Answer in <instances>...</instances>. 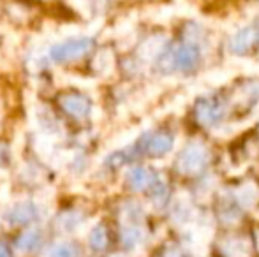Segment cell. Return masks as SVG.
<instances>
[{
  "mask_svg": "<svg viewBox=\"0 0 259 257\" xmlns=\"http://www.w3.org/2000/svg\"><path fill=\"white\" fill-rule=\"evenodd\" d=\"M45 65H46V55L42 49H35V52L30 53V57H28V67H30L32 71L45 69Z\"/></svg>",
  "mask_w": 259,
  "mask_h": 257,
  "instance_id": "cell-24",
  "label": "cell"
},
{
  "mask_svg": "<svg viewBox=\"0 0 259 257\" xmlns=\"http://www.w3.org/2000/svg\"><path fill=\"white\" fill-rule=\"evenodd\" d=\"M21 178L27 183H35L37 180H41V171L34 164H27L21 169Z\"/></svg>",
  "mask_w": 259,
  "mask_h": 257,
  "instance_id": "cell-26",
  "label": "cell"
},
{
  "mask_svg": "<svg viewBox=\"0 0 259 257\" xmlns=\"http://www.w3.org/2000/svg\"><path fill=\"white\" fill-rule=\"evenodd\" d=\"M199 60V49L196 44H182L178 48H175L171 53H167L162 60V69L164 71H187L192 69Z\"/></svg>",
  "mask_w": 259,
  "mask_h": 257,
  "instance_id": "cell-3",
  "label": "cell"
},
{
  "mask_svg": "<svg viewBox=\"0 0 259 257\" xmlns=\"http://www.w3.org/2000/svg\"><path fill=\"white\" fill-rule=\"evenodd\" d=\"M41 215V206L34 201H18L13 206L6 210L4 219L11 224V226H21V224H28L35 220Z\"/></svg>",
  "mask_w": 259,
  "mask_h": 257,
  "instance_id": "cell-5",
  "label": "cell"
},
{
  "mask_svg": "<svg viewBox=\"0 0 259 257\" xmlns=\"http://www.w3.org/2000/svg\"><path fill=\"white\" fill-rule=\"evenodd\" d=\"M196 117H198L199 124L215 125L224 117V104L215 99H201L196 106Z\"/></svg>",
  "mask_w": 259,
  "mask_h": 257,
  "instance_id": "cell-6",
  "label": "cell"
},
{
  "mask_svg": "<svg viewBox=\"0 0 259 257\" xmlns=\"http://www.w3.org/2000/svg\"><path fill=\"white\" fill-rule=\"evenodd\" d=\"M224 252L229 257H249L250 245L243 238H229L224 243Z\"/></svg>",
  "mask_w": 259,
  "mask_h": 257,
  "instance_id": "cell-18",
  "label": "cell"
},
{
  "mask_svg": "<svg viewBox=\"0 0 259 257\" xmlns=\"http://www.w3.org/2000/svg\"><path fill=\"white\" fill-rule=\"evenodd\" d=\"M143 212L136 202H127L122 208V224H141Z\"/></svg>",
  "mask_w": 259,
  "mask_h": 257,
  "instance_id": "cell-21",
  "label": "cell"
},
{
  "mask_svg": "<svg viewBox=\"0 0 259 257\" xmlns=\"http://www.w3.org/2000/svg\"><path fill=\"white\" fill-rule=\"evenodd\" d=\"M150 189H152V201H154V204L155 206H160L164 201H166V195H167L166 180L154 178V182H152Z\"/></svg>",
  "mask_w": 259,
  "mask_h": 257,
  "instance_id": "cell-23",
  "label": "cell"
},
{
  "mask_svg": "<svg viewBox=\"0 0 259 257\" xmlns=\"http://www.w3.org/2000/svg\"><path fill=\"white\" fill-rule=\"evenodd\" d=\"M85 224V215L78 210H67V212L60 213L57 219V227L65 234H72L79 231Z\"/></svg>",
  "mask_w": 259,
  "mask_h": 257,
  "instance_id": "cell-10",
  "label": "cell"
},
{
  "mask_svg": "<svg viewBox=\"0 0 259 257\" xmlns=\"http://www.w3.org/2000/svg\"><path fill=\"white\" fill-rule=\"evenodd\" d=\"M89 243L94 250H104L106 245H108V233H106V227L103 224H97L90 229L89 233Z\"/></svg>",
  "mask_w": 259,
  "mask_h": 257,
  "instance_id": "cell-19",
  "label": "cell"
},
{
  "mask_svg": "<svg viewBox=\"0 0 259 257\" xmlns=\"http://www.w3.org/2000/svg\"><path fill=\"white\" fill-rule=\"evenodd\" d=\"M94 48V39L89 35H74L60 42H55L48 49V59L55 64H69L83 59Z\"/></svg>",
  "mask_w": 259,
  "mask_h": 257,
  "instance_id": "cell-1",
  "label": "cell"
},
{
  "mask_svg": "<svg viewBox=\"0 0 259 257\" xmlns=\"http://www.w3.org/2000/svg\"><path fill=\"white\" fill-rule=\"evenodd\" d=\"M166 44H167L166 35H160V34L152 35V37H148L147 41L141 42L140 49H138V57H140L141 60H145V62H152V60H155L157 57L162 55Z\"/></svg>",
  "mask_w": 259,
  "mask_h": 257,
  "instance_id": "cell-9",
  "label": "cell"
},
{
  "mask_svg": "<svg viewBox=\"0 0 259 257\" xmlns=\"http://www.w3.org/2000/svg\"><path fill=\"white\" fill-rule=\"evenodd\" d=\"M0 257H11L9 248H7L6 243H2V241H0Z\"/></svg>",
  "mask_w": 259,
  "mask_h": 257,
  "instance_id": "cell-29",
  "label": "cell"
},
{
  "mask_svg": "<svg viewBox=\"0 0 259 257\" xmlns=\"http://www.w3.org/2000/svg\"><path fill=\"white\" fill-rule=\"evenodd\" d=\"M41 243H42L41 229L30 227V229H27L25 233L20 234V238H18V241H16V248L20 252H23V254H30V252L37 250V248L41 247Z\"/></svg>",
  "mask_w": 259,
  "mask_h": 257,
  "instance_id": "cell-12",
  "label": "cell"
},
{
  "mask_svg": "<svg viewBox=\"0 0 259 257\" xmlns=\"http://www.w3.org/2000/svg\"><path fill=\"white\" fill-rule=\"evenodd\" d=\"M164 257H182V255L178 254V250H173V248H171V250L166 252V255H164Z\"/></svg>",
  "mask_w": 259,
  "mask_h": 257,
  "instance_id": "cell-30",
  "label": "cell"
},
{
  "mask_svg": "<svg viewBox=\"0 0 259 257\" xmlns=\"http://www.w3.org/2000/svg\"><path fill=\"white\" fill-rule=\"evenodd\" d=\"M173 148V137L166 132L154 134L150 139L147 141V151L150 155H164Z\"/></svg>",
  "mask_w": 259,
  "mask_h": 257,
  "instance_id": "cell-17",
  "label": "cell"
},
{
  "mask_svg": "<svg viewBox=\"0 0 259 257\" xmlns=\"http://www.w3.org/2000/svg\"><path fill=\"white\" fill-rule=\"evenodd\" d=\"M173 14L175 13L171 7H159V9L152 11V13L148 14V18H152L154 21H167Z\"/></svg>",
  "mask_w": 259,
  "mask_h": 257,
  "instance_id": "cell-27",
  "label": "cell"
},
{
  "mask_svg": "<svg viewBox=\"0 0 259 257\" xmlns=\"http://www.w3.org/2000/svg\"><path fill=\"white\" fill-rule=\"evenodd\" d=\"M34 120L35 124L39 125L41 129V134L42 136H48V137H53V136H58L60 134V122L58 118L53 115V111L46 106H35L34 108Z\"/></svg>",
  "mask_w": 259,
  "mask_h": 257,
  "instance_id": "cell-7",
  "label": "cell"
},
{
  "mask_svg": "<svg viewBox=\"0 0 259 257\" xmlns=\"http://www.w3.org/2000/svg\"><path fill=\"white\" fill-rule=\"evenodd\" d=\"M48 257H79V248L69 241H58L50 247Z\"/></svg>",
  "mask_w": 259,
  "mask_h": 257,
  "instance_id": "cell-20",
  "label": "cell"
},
{
  "mask_svg": "<svg viewBox=\"0 0 259 257\" xmlns=\"http://www.w3.org/2000/svg\"><path fill=\"white\" fill-rule=\"evenodd\" d=\"M136 136H138V129L125 130V132L118 134V136L115 137V141H113V143H111V146H115V148H122V146H125V144H129L133 139H136Z\"/></svg>",
  "mask_w": 259,
  "mask_h": 257,
  "instance_id": "cell-25",
  "label": "cell"
},
{
  "mask_svg": "<svg viewBox=\"0 0 259 257\" xmlns=\"http://www.w3.org/2000/svg\"><path fill=\"white\" fill-rule=\"evenodd\" d=\"M235 199L243 208H252L259 201V187L252 182L243 183V185H240L238 189L235 190Z\"/></svg>",
  "mask_w": 259,
  "mask_h": 257,
  "instance_id": "cell-16",
  "label": "cell"
},
{
  "mask_svg": "<svg viewBox=\"0 0 259 257\" xmlns=\"http://www.w3.org/2000/svg\"><path fill=\"white\" fill-rule=\"evenodd\" d=\"M58 106L65 115H69L74 120H83L92 113V104H90L89 97L78 92H69L60 95Z\"/></svg>",
  "mask_w": 259,
  "mask_h": 257,
  "instance_id": "cell-4",
  "label": "cell"
},
{
  "mask_svg": "<svg viewBox=\"0 0 259 257\" xmlns=\"http://www.w3.org/2000/svg\"><path fill=\"white\" fill-rule=\"evenodd\" d=\"M208 161V150L203 143L194 141L187 144L177 161V169L182 175H196L205 168Z\"/></svg>",
  "mask_w": 259,
  "mask_h": 257,
  "instance_id": "cell-2",
  "label": "cell"
},
{
  "mask_svg": "<svg viewBox=\"0 0 259 257\" xmlns=\"http://www.w3.org/2000/svg\"><path fill=\"white\" fill-rule=\"evenodd\" d=\"M154 178L155 176L152 175L147 168H140V166L131 168L129 173H127V183H129L131 189L136 190V192H141V190L148 189V187L152 185V182H154Z\"/></svg>",
  "mask_w": 259,
  "mask_h": 257,
  "instance_id": "cell-11",
  "label": "cell"
},
{
  "mask_svg": "<svg viewBox=\"0 0 259 257\" xmlns=\"http://www.w3.org/2000/svg\"><path fill=\"white\" fill-rule=\"evenodd\" d=\"M92 69L101 76V78H108L111 76L113 69H115V57H113L111 49H101L92 60Z\"/></svg>",
  "mask_w": 259,
  "mask_h": 257,
  "instance_id": "cell-15",
  "label": "cell"
},
{
  "mask_svg": "<svg viewBox=\"0 0 259 257\" xmlns=\"http://www.w3.org/2000/svg\"><path fill=\"white\" fill-rule=\"evenodd\" d=\"M192 215H194V208H192L191 201L185 195H180L175 201L173 210H171V217H173L175 224L177 226H187V224L192 222Z\"/></svg>",
  "mask_w": 259,
  "mask_h": 257,
  "instance_id": "cell-14",
  "label": "cell"
},
{
  "mask_svg": "<svg viewBox=\"0 0 259 257\" xmlns=\"http://www.w3.org/2000/svg\"><path fill=\"white\" fill-rule=\"evenodd\" d=\"M231 78H233V71H229V69H213V71H210L205 74V83L217 86V85L228 83Z\"/></svg>",
  "mask_w": 259,
  "mask_h": 257,
  "instance_id": "cell-22",
  "label": "cell"
},
{
  "mask_svg": "<svg viewBox=\"0 0 259 257\" xmlns=\"http://www.w3.org/2000/svg\"><path fill=\"white\" fill-rule=\"evenodd\" d=\"M259 37V28L256 27H243L242 30H238L233 35L231 42H229V49L236 55L245 53Z\"/></svg>",
  "mask_w": 259,
  "mask_h": 257,
  "instance_id": "cell-8",
  "label": "cell"
},
{
  "mask_svg": "<svg viewBox=\"0 0 259 257\" xmlns=\"http://www.w3.org/2000/svg\"><path fill=\"white\" fill-rule=\"evenodd\" d=\"M122 243L125 245L129 250L138 248L145 240V229L141 224H122Z\"/></svg>",
  "mask_w": 259,
  "mask_h": 257,
  "instance_id": "cell-13",
  "label": "cell"
},
{
  "mask_svg": "<svg viewBox=\"0 0 259 257\" xmlns=\"http://www.w3.org/2000/svg\"><path fill=\"white\" fill-rule=\"evenodd\" d=\"M9 162V151H7L6 144L0 143V169H4Z\"/></svg>",
  "mask_w": 259,
  "mask_h": 257,
  "instance_id": "cell-28",
  "label": "cell"
}]
</instances>
